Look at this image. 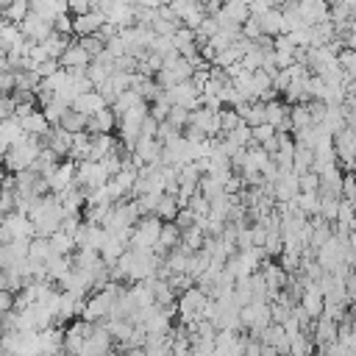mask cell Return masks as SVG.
Here are the masks:
<instances>
[{
  "mask_svg": "<svg viewBox=\"0 0 356 356\" xmlns=\"http://www.w3.org/2000/svg\"><path fill=\"white\" fill-rule=\"evenodd\" d=\"M353 147H356L353 128H342L334 136V156H337V167L342 172H353Z\"/></svg>",
  "mask_w": 356,
  "mask_h": 356,
  "instance_id": "obj_1",
  "label": "cell"
},
{
  "mask_svg": "<svg viewBox=\"0 0 356 356\" xmlns=\"http://www.w3.org/2000/svg\"><path fill=\"white\" fill-rule=\"evenodd\" d=\"M164 100H167L170 106H181V108H186V111L200 108V92L192 86V81H184V83H175L172 89H167V92H164Z\"/></svg>",
  "mask_w": 356,
  "mask_h": 356,
  "instance_id": "obj_2",
  "label": "cell"
},
{
  "mask_svg": "<svg viewBox=\"0 0 356 356\" xmlns=\"http://www.w3.org/2000/svg\"><path fill=\"white\" fill-rule=\"evenodd\" d=\"M19 33H22V39L25 42H31V44H42V42H47V36L53 33V28L47 25V22H42V19H36L33 14H28L19 25Z\"/></svg>",
  "mask_w": 356,
  "mask_h": 356,
  "instance_id": "obj_3",
  "label": "cell"
},
{
  "mask_svg": "<svg viewBox=\"0 0 356 356\" xmlns=\"http://www.w3.org/2000/svg\"><path fill=\"white\" fill-rule=\"evenodd\" d=\"M114 131H117V117L111 114V108H100L97 114L86 117L83 134H89V136H103V134H114Z\"/></svg>",
  "mask_w": 356,
  "mask_h": 356,
  "instance_id": "obj_4",
  "label": "cell"
},
{
  "mask_svg": "<svg viewBox=\"0 0 356 356\" xmlns=\"http://www.w3.org/2000/svg\"><path fill=\"white\" fill-rule=\"evenodd\" d=\"M298 14H300L306 28L320 25L328 19V3L325 0H303V3H298Z\"/></svg>",
  "mask_w": 356,
  "mask_h": 356,
  "instance_id": "obj_5",
  "label": "cell"
},
{
  "mask_svg": "<svg viewBox=\"0 0 356 356\" xmlns=\"http://www.w3.org/2000/svg\"><path fill=\"white\" fill-rule=\"evenodd\" d=\"M103 22H106V17L100 11H95V8L89 14H83V17H72V36H78V39L95 36L103 28Z\"/></svg>",
  "mask_w": 356,
  "mask_h": 356,
  "instance_id": "obj_6",
  "label": "cell"
},
{
  "mask_svg": "<svg viewBox=\"0 0 356 356\" xmlns=\"http://www.w3.org/2000/svg\"><path fill=\"white\" fill-rule=\"evenodd\" d=\"M72 178H75V161L64 159L50 175H47V186H50V195H58L64 192L67 186H72Z\"/></svg>",
  "mask_w": 356,
  "mask_h": 356,
  "instance_id": "obj_7",
  "label": "cell"
},
{
  "mask_svg": "<svg viewBox=\"0 0 356 356\" xmlns=\"http://www.w3.org/2000/svg\"><path fill=\"white\" fill-rule=\"evenodd\" d=\"M89 56H86V50L78 44V42H72L61 56H58V67L64 70V72H72V70H86L89 67Z\"/></svg>",
  "mask_w": 356,
  "mask_h": 356,
  "instance_id": "obj_8",
  "label": "cell"
},
{
  "mask_svg": "<svg viewBox=\"0 0 356 356\" xmlns=\"http://www.w3.org/2000/svg\"><path fill=\"white\" fill-rule=\"evenodd\" d=\"M309 337H312L314 348H325V345L337 342V323H331L328 317H323V314H320V317L312 323V331H309Z\"/></svg>",
  "mask_w": 356,
  "mask_h": 356,
  "instance_id": "obj_9",
  "label": "cell"
},
{
  "mask_svg": "<svg viewBox=\"0 0 356 356\" xmlns=\"http://www.w3.org/2000/svg\"><path fill=\"white\" fill-rule=\"evenodd\" d=\"M134 156H139L142 164H156V167H161V142H159V139L139 136L136 145H134Z\"/></svg>",
  "mask_w": 356,
  "mask_h": 356,
  "instance_id": "obj_10",
  "label": "cell"
},
{
  "mask_svg": "<svg viewBox=\"0 0 356 356\" xmlns=\"http://www.w3.org/2000/svg\"><path fill=\"white\" fill-rule=\"evenodd\" d=\"M250 17L248 11V0H231V3H222L220 11L214 14V19H225V22H234L242 28V22Z\"/></svg>",
  "mask_w": 356,
  "mask_h": 356,
  "instance_id": "obj_11",
  "label": "cell"
},
{
  "mask_svg": "<svg viewBox=\"0 0 356 356\" xmlns=\"http://www.w3.org/2000/svg\"><path fill=\"white\" fill-rule=\"evenodd\" d=\"M256 22H259V31H261V36H270V39H275V36H281L284 33V17H281V11L273 6L270 11H264L261 17H253Z\"/></svg>",
  "mask_w": 356,
  "mask_h": 356,
  "instance_id": "obj_12",
  "label": "cell"
},
{
  "mask_svg": "<svg viewBox=\"0 0 356 356\" xmlns=\"http://www.w3.org/2000/svg\"><path fill=\"white\" fill-rule=\"evenodd\" d=\"M3 225L8 228L11 239H33V225H31V220L25 214L11 211V214H6V222Z\"/></svg>",
  "mask_w": 356,
  "mask_h": 356,
  "instance_id": "obj_13",
  "label": "cell"
},
{
  "mask_svg": "<svg viewBox=\"0 0 356 356\" xmlns=\"http://www.w3.org/2000/svg\"><path fill=\"white\" fill-rule=\"evenodd\" d=\"M19 122V131L25 134V136H33V139H42L47 131H50V125H47V120L42 117V111L36 108L33 114H28L25 120H17Z\"/></svg>",
  "mask_w": 356,
  "mask_h": 356,
  "instance_id": "obj_14",
  "label": "cell"
},
{
  "mask_svg": "<svg viewBox=\"0 0 356 356\" xmlns=\"http://www.w3.org/2000/svg\"><path fill=\"white\" fill-rule=\"evenodd\" d=\"M72 111H78V114H83V117H92V114H97L100 108H106V103L100 100V95L97 92H86V95H78L75 100H72V106H70Z\"/></svg>",
  "mask_w": 356,
  "mask_h": 356,
  "instance_id": "obj_15",
  "label": "cell"
},
{
  "mask_svg": "<svg viewBox=\"0 0 356 356\" xmlns=\"http://www.w3.org/2000/svg\"><path fill=\"white\" fill-rule=\"evenodd\" d=\"M0 14H3V22H8V25H19V22L28 17V0L0 3Z\"/></svg>",
  "mask_w": 356,
  "mask_h": 356,
  "instance_id": "obj_16",
  "label": "cell"
},
{
  "mask_svg": "<svg viewBox=\"0 0 356 356\" xmlns=\"http://www.w3.org/2000/svg\"><path fill=\"white\" fill-rule=\"evenodd\" d=\"M175 214H178V203H175V197H172V195H159L156 209H153V217H156L159 222H172Z\"/></svg>",
  "mask_w": 356,
  "mask_h": 356,
  "instance_id": "obj_17",
  "label": "cell"
},
{
  "mask_svg": "<svg viewBox=\"0 0 356 356\" xmlns=\"http://www.w3.org/2000/svg\"><path fill=\"white\" fill-rule=\"evenodd\" d=\"M47 245H50L53 256H72V253H75L72 236H67V234H61V231H56V234L47 239Z\"/></svg>",
  "mask_w": 356,
  "mask_h": 356,
  "instance_id": "obj_18",
  "label": "cell"
},
{
  "mask_svg": "<svg viewBox=\"0 0 356 356\" xmlns=\"http://www.w3.org/2000/svg\"><path fill=\"white\" fill-rule=\"evenodd\" d=\"M289 356H314V342L309 334H295L289 337Z\"/></svg>",
  "mask_w": 356,
  "mask_h": 356,
  "instance_id": "obj_19",
  "label": "cell"
},
{
  "mask_svg": "<svg viewBox=\"0 0 356 356\" xmlns=\"http://www.w3.org/2000/svg\"><path fill=\"white\" fill-rule=\"evenodd\" d=\"M286 117H289V125H292V131H303V128H309V125H312V117H309V108H306V103L289 106Z\"/></svg>",
  "mask_w": 356,
  "mask_h": 356,
  "instance_id": "obj_20",
  "label": "cell"
},
{
  "mask_svg": "<svg viewBox=\"0 0 356 356\" xmlns=\"http://www.w3.org/2000/svg\"><path fill=\"white\" fill-rule=\"evenodd\" d=\"M50 256H53V250H50L47 239H39V236H33V239L28 242V256H25V259H31V261H39V264H44V261H47Z\"/></svg>",
  "mask_w": 356,
  "mask_h": 356,
  "instance_id": "obj_21",
  "label": "cell"
},
{
  "mask_svg": "<svg viewBox=\"0 0 356 356\" xmlns=\"http://www.w3.org/2000/svg\"><path fill=\"white\" fill-rule=\"evenodd\" d=\"M39 111H42V117L47 120V125H50V128H56V125L61 122V117L70 111V106H64V103H58V100L53 97V100H50L47 106H42Z\"/></svg>",
  "mask_w": 356,
  "mask_h": 356,
  "instance_id": "obj_22",
  "label": "cell"
},
{
  "mask_svg": "<svg viewBox=\"0 0 356 356\" xmlns=\"http://www.w3.org/2000/svg\"><path fill=\"white\" fill-rule=\"evenodd\" d=\"M286 108H289V106H284L281 100H270V103H264V122L275 131V125L286 117Z\"/></svg>",
  "mask_w": 356,
  "mask_h": 356,
  "instance_id": "obj_23",
  "label": "cell"
},
{
  "mask_svg": "<svg viewBox=\"0 0 356 356\" xmlns=\"http://www.w3.org/2000/svg\"><path fill=\"white\" fill-rule=\"evenodd\" d=\"M58 128H61V131H67V134H81V131L86 128V117L70 108V111H67V114L61 117V122H58Z\"/></svg>",
  "mask_w": 356,
  "mask_h": 356,
  "instance_id": "obj_24",
  "label": "cell"
},
{
  "mask_svg": "<svg viewBox=\"0 0 356 356\" xmlns=\"http://www.w3.org/2000/svg\"><path fill=\"white\" fill-rule=\"evenodd\" d=\"M36 86H39V75L36 72H31V70L14 72V89L17 92H33Z\"/></svg>",
  "mask_w": 356,
  "mask_h": 356,
  "instance_id": "obj_25",
  "label": "cell"
},
{
  "mask_svg": "<svg viewBox=\"0 0 356 356\" xmlns=\"http://www.w3.org/2000/svg\"><path fill=\"white\" fill-rule=\"evenodd\" d=\"M164 122L181 134V131L189 125V111H186V108H181V106H170V114H167V120H164Z\"/></svg>",
  "mask_w": 356,
  "mask_h": 356,
  "instance_id": "obj_26",
  "label": "cell"
},
{
  "mask_svg": "<svg viewBox=\"0 0 356 356\" xmlns=\"http://www.w3.org/2000/svg\"><path fill=\"white\" fill-rule=\"evenodd\" d=\"M228 142H234L236 147H248L250 145V128L245 125V122H239L234 131H228V134H222Z\"/></svg>",
  "mask_w": 356,
  "mask_h": 356,
  "instance_id": "obj_27",
  "label": "cell"
},
{
  "mask_svg": "<svg viewBox=\"0 0 356 356\" xmlns=\"http://www.w3.org/2000/svg\"><path fill=\"white\" fill-rule=\"evenodd\" d=\"M83 72H86V78H89V83H92L95 89H97L100 83H106V81H108V75H111L106 67H100V64H95V61H89V67H86Z\"/></svg>",
  "mask_w": 356,
  "mask_h": 356,
  "instance_id": "obj_28",
  "label": "cell"
},
{
  "mask_svg": "<svg viewBox=\"0 0 356 356\" xmlns=\"http://www.w3.org/2000/svg\"><path fill=\"white\" fill-rule=\"evenodd\" d=\"M186 209L195 214V220H200V217H206V214H209V200H206L200 192H195V195L186 200Z\"/></svg>",
  "mask_w": 356,
  "mask_h": 356,
  "instance_id": "obj_29",
  "label": "cell"
},
{
  "mask_svg": "<svg viewBox=\"0 0 356 356\" xmlns=\"http://www.w3.org/2000/svg\"><path fill=\"white\" fill-rule=\"evenodd\" d=\"M147 114H150L156 122H164V120H167V114H170V103L164 100V92H161V97H159L156 103L147 106Z\"/></svg>",
  "mask_w": 356,
  "mask_h": 356,
  "instance_id": "obj_30",
  "label": "cell"
},
{
  "mask_svg": "<svg viewBox=\"0 0 356 356\" xmlns=\"http://www.w3.org/2000/svg\"><path fill=\"white\" fill-rule=\"evenodd\" d=\"M239 122H242V120H239V114H236L234 108H220V131H222V134L234 131Z\"/></svg>",
  "mask_w": 356,
  "mask_h": 356,
  "instance_id": "obj_31",
  "label": "cell"
},
{
  "mask_svg": "<svg viewBox=\"0 0 356 356\" xmlns=\"http://www.w3.org/2000/svg\"><path fill=\"white\" fill-rule=\"evenodd\" d=\"M50 28H53V33H58V36H72V17H70V14H58V17L50 22Z\"/></svg>",
  "mask_w": 356,
  "mask_h": 356,
  "instance_id": "obj_32",
  "label": "cell"
},
{
  "mask_svg": "<svg viewBox=\"0 0 356 356\" xmlns=\"http://www.w3.org/2000/svg\"><path fill=\"white\" fill-rule=\"evenodd\" d=\"M92 8H95L92 0H70V3H67V14H70V17H83V14H89Z\"/></svg>",
  "mask_w": 356,
  "mask_h": 356,
  "instance_id": "obj_33",
  "label": "cell"
},
{
  "mask_svg": "<svg viewBox=\"0 0 356 356\" xmlns=\"http://www.w3.org/2000/svg\"><path fill=\"white\" fill-rule=\"evenodd\" d=\"M78 44L86 50V56H89V58H95L97 53H103V50H106V44H103L97 36H86V39H78Z\"/></svg>",
  "mask_w": 356,
  "mask_h": 356,
  "instance_id": "obj_34",
  "label": "cell"
},
{
  "mask_svg": "<svg viewBox=\"0 0 356 356\" xmlns=\"http://www.w3.org/2000/svg\"><path fill=\"white\" fill-rule=\"evenodd\" d=\"M61 67H58V61L56 58H47V61H42V64H36L31 72H36L39 75V81H44V78H50V75H56Z\"/></svg>",
  "mask_w": 356,
  "mask_h": 356,
  "instance_id": "obj_35",
  "label": "cell"
},
{
  "mask_svg": "<svg viewBox=\"0 0 356 356\" xmlns=\"http://www.w3.org/2000/svg\"><path fill=\"white\" fill-rule=\"evenodd\" d=\"M273 136H275V131H273L267 122H264V125L250 128V142H253V145H264V142H267V139H273Z\"/></svg>",
  "mask_w": 356,
  "mask_h": 356,
  "instance_id": "obj_36",
  "label": "cell"
},
{
  "mask_svg": "<svg viewBox=\"0 0 356 356\" xmlns=\"http://www.w3.org/2000/svg\"><path fill=\"white\" fill-rule=\"evenodd\" d=\"M170 39H172V47L178 50V47H184V44H192V42H195V31H189V28H184V25H181Z\"/></svg>",
  "mask_w": 356,
  "mask_h": 356,
  "instance_id": "obj_37",
  "label": "cell"
},
{
  "mask_svg": "<svg viewBox=\"0 0 356 356\" xmlns=\"http://www.w3.org/2000/svg\"><path fill=\"white\" fill-rule=\"evenodd\" d=\"M172 225H175L178 231H186V228H192V225H195V214H192L189 209H178V214H175Z\"/></svg>",
  "mask_w": 356,
  "mask_h": 356,
  "instance_id": "obj_38",
  "label": "cell"
},
{
  "mask_svg": "<svg viewBox=\"0 0 356 356\" xmlns=\"http://www.w3.org/2000/svg\"><path fill=\"white\" fill-rule=\"evenodd\" d=\"M156 131H159V122L147 114L145 120H142V125H139V136H147V139H156Z\"/></svg>",
  "mask_w": 356,
  "mask_h": 356,
  "instance_id": "obj_39",
  "label": "cell"
},
{
  "mask_svg": "<svg viewBox=\"0 0 356 356\" xmlns=\"http://www.w3.org/2000/svg\"><path fill=\"white\" fill-rule=\"evenodd\" d=\"M264 239H267L264 225H261V222H253V225H250V245H253V248H261Z\"/></svg>",
  "mask_w": 356,
  "mask_h": 356,
  "instance_id": "obj_40",
  "label": "cell"
},
{
  "mask_svg": "<svg viewBox=\"0 0 356 356\" xmlns=\"http://www.w3.org/2000/svg\"><path fill=\"white\" fill-rule=\"evenodd\" d=\"M11 117H14V100H11V95H0V122H6Z\"/></svg>",
  "mask_w": 356,
  "mask_h": 356,
  "instance_id": "obj_41",
  "label": "cell"
},
{
  "mask_svg": "<svg viewBox=\"0 0 356 356\" xmlns=\"http://www.w3.org/2000/svg\"><path fill=\"white\" fill-rule=\"evenodd\" d=\"M273 8V0H259V3H248V11H250V17H261L264 11H270Z\"/></svg>",
  "mask_w": 356,
  "mask_h": 356,
  "instance_id": "obj_42",
  "label": "cell"
},
{
  "mask_svg": "<svg viewBox=\"0 0 356 356\" xmlns=\"http://www.w3.org/2000/svg\"><path fill=\"white\" fill-rule=\"evenodd\" d=\"M14 92V72H0V95Z\"/></svg>",
  "mask_w": 356,
  "mask_h": 356,
  "instance_id": "obj_43",
  "label": "cell"
},
{
  "mask_svg": "<svg viewBox=\"0 0 356 356\" xmlns=\"http://www.w3.org/2000/svg\"><path fill=\"white\" fill-rule=\"evenodd\" d=\"M8 312H14V295L0 292V317H3V314H8Z\"/></svg>",
  "mask_w": 356,
  "mask_h": 356,
  "instance_id": "obj_44",
  "label": "cell"
},
{
  "mask_svg": "<svg viewBox=\"0 0 356 356\" xmlns=\"http://www.w3.org/2000/svg\"><path fill=\"white\" fill-rule=\"evenodd\" d=\"M3 178H6V172H3V167H0V192H3Z\"/></svg>",
  "mask_w": 356,
  "mask_h": 356,
  "instance_id": "obj_45",
  "label": "cell"
},
{
  "mask_svg": "<svg viewBox=\"0 0 356 356\" xmlns=\"http://www.w3.org/2000/svg\"><path fill=\"white\" fill-rule=\"evenodd\" d=\"M3 222H6V217H3V214H0V228H3Z\"/></svg>",
  "mask_w": 356,
  "mask_h": 356,
  "instance_id": "obj_46",
  "label": "cell"
}]
</instances>
